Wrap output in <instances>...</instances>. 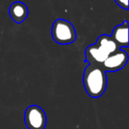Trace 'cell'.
<instances>
[{"label": "cell", "instance_id": "obj_1", "mask_svg": "<svg viewBox=\"0 0 129 129\" xmlns=\"http://www.w3.org/2000/svg\"><path fill=\"white\" fill-rule=\"evenodd\" d=\"M83 86L86 93L92 98H98L107 88L106 72L101 66L89 64L83 73Z\"/></svg>", "mask_w": 129, "mask_h": 129}, {"label": "cell", "instance_id": "obj_2", "mask_svg": "<svg viewBox=\"0 0 129 129\" xmlns=\"http://www.w3.org/2000/svg\"><path fill=\"white\" fill-rule=\"evenodd\" d=\"M118 45L108 35H101L94 44L85 50V58L88 63L95 66H102L107 57L118 50Z\"/></svg>", "mask_w": 129, "mask_h": 129}, {"label": "cell", "instance_id": "obj_3", "mask_svg": "<svg viewBox=\"0 0 129 129\" xmlns=\"http://www.w3.org/2000/svg\"><path fill=\"white\" fill-rule=\"evenodd\" d=\"M51 36L58 44L67 45L74 43L77 38L74 25L64 19H57L51 27Z\"/></svg>", "mask_w": 129, "mask_h": 129}, {"label": "cell", "instance_id": "obj_4", "mask_svg": "<svg viewBox=\"0 0 129 129\" xmlns=\"http://www.w3.org/2000/svg\"><path fill=\"white\" fill-rule=\"evenodd\" d=\"M24 120L27 129H44L47 125L46 113L36 104H32L26 109Z\"/></svg>", "mask_w": 129, "mask_h": 129}, {"label": "cell", "instance_id": "obj_5", "mask_svg": "<svg viewBox=\"0 0 129 129\" xmlns=\"http://www.w3.org/2000/svg\"><path fill=\"white\" fill-rule=\"evenodd\" d=\"M128 61V54L124 50L118 49V50L111 53L107 57V58L104 60L102 64V68L106 73L117 72L125 67Z\"/></svg>", "mask_w": 129, "mask_h": 129}, {"label": "cell", "instance_id": "obj_6", "mask_svg": "<svg viewBox=\"0 0 129 129\" xmlns=\"http://www.w3.org/2000/svg\"><path fill=\"white\" fill-rule=\"evenodd\" d=\"M128 22L125 20L121 24L116 26L110 36L119 49L128 47Z\"/></svg>", "mask_w": 129, "mask_h": 129}, {"label": "cell", "instance_id": "obj_7", "mask_svg": "<svg viewBox=\"0 0 129 129\" xmlns=\"http://www.w3.org/2000/svg\"><path fill=\"white\" fill-rule=\"evenodd\" d=\"M8 12L12 20L17 24H20L25 21L28 16V8L26 6V4L20 1L13 2L9 6Z\"/></svg>", "mask_w": 129, "mask_h": 129}, {"label": "cell", "instance_id": "obj_8", "mask_svg": "<svg viewBox=\"0 0 129 129\" xmlns=\"http://www.w3.org/2000/svg\"><path fill=\"white\" fill-rule=\"evenodd\" d=\"M116 4L124 10H128V0H114Z\"/></svg>", "mask_w": 129, "mask_h": 129}]
</instances>
